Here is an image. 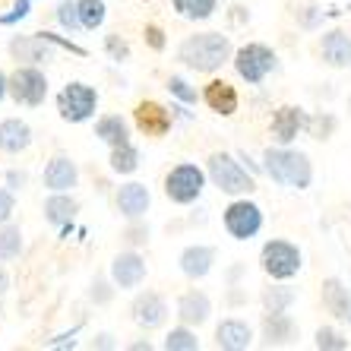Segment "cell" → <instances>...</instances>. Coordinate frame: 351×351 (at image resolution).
<instances>
[{"label": "cell", "mask_w": 351, "mask_h": 351, "mask_svg": "<svg viewBox=\"0 0 351 351\" xmlns=\"http://www.w3.org/2000/svg\"><path fill=\"white\" fill-rule=\"evenodd\" d=\"M178 58L196 70V73H213L219 70L225 60L231 58V41L221 32H203V35H190L184 45H180Z\"/></svg>", "instance_id": "cell-1"}, {"label": "cell", "mask_w": 351, "mask_h": 351, "mask_svg": "<svg viewBox=\"0 0 351 351\" xmlns=\"http://www.w3.org/2000/svg\"><path fill=\"white\" fill-rule=\"evenodd\" d=\"M263 168H266V174H269L276 184H282V187L307 190L313 180L311 158L304 156V152H294V149H266Z\"/></svg>", "instance_id": "cell-2"}, {"label": "cell", "mask_w": 351, "mask_h": 351, "mask_svg": "<svg viewBox=\"0 0 351 351\" xmlns=\"http://www.w3.org/2000/svg\"><path fill=\"white\" fill-rule=\"evenodd\" d=\"M260 263H263V272L276 282H285V278L298 276L301 272V250L291 244V241H269L263 247L260 254Z\"/></svg>", "instance_id": "cell-3"}, {"label": "cell", "mask_w": 351, "mask_h": 351, "mask_svg": "<svg viewBox=\"0 0 351 351\" xmlns=\"http://www.w3.org/2000/svg\"><path fill=\"white\" fill-rule=\"evenodd\" d=\"M209 178H213V184L221 193H231V196H241V193H250V190H254V178L231 156H225V152L209 156Z\"/></svg>", "instance_id": "cell-4"}, {"label": "cell", "mask_w": 351, "mask_h": 351, "mask_svg": "<svg viewBox=\"0 0 351 351\" xmlns=\"http://www.w3.org/2000/svg\"><path fill=\"white\" fill-rule=\"evenodd\" d=\"M234 70L241 80H247L250 86H260L266 76L276 70V54L272 48L260 45V41H250L234 54Z\"/></svg>", "instance_id": "cell-5"}, {"label": "cell", "mask_w": 351, "mask_h": 351, "mask_svg": "<svg viewBox=\"0 0 351 351\" xmlns=\"http://www.w3.org/2000/svg\"><path fill=\"white\" fill-rule=\"evenodd\" d=\"M203 187H206L203 168L187 165V162L178 165V168H171L168 178H165V193H168V199L178 203V206H187V203H193V199H199Z\"/></svg>", "instance_id": "cell-6"}, {"label": "cell", "mask_w": 351, "mask_h": 351, "mask_svg": "<svg viewBox=\"0 0 351 351\" xmlns=\"http://www.w3.org/2000/svg\"><path fill=\"white\" fill-rule=\"evenodd\" d=\"M10 95L16 105L38 108L48 98V80L38 66H19L16 73L10 76Z\"/></svg>", "instance_id": "cell-7"}, {"label": "cell", "mask_w": 351, "mask_h": 351, "mask_svg": "<svg viewBox=\"0 0 351 351\" xmlns=\"http://www.w3.org/2000/svg\"><path fill=\"white\" fill-rule=\"evenodd\" d=\"M98 105V92L86 82H70L64 92H60V117L70 123H82L95 114Z\"/></svg>", "instance_id": "cell-8"}, {"label": "cell", "mask_w": 351, "mask_h": 351, "mask_svg": "<svg viewBox=\"0 0 351 351\" xmlns=\"http://www.w3.org/2000/svg\"><path fill=\"white\" fill-rule=\"evenodd\" d=\"M225 228L234 241H250L256 231L263 228V213L256 203H247V199H234V203L225 209Z\"/></svg>", "instance_id": "cell-9"}, {"label": "cell", "mask_w": 351, "mask_h": 351, "mask_svg": "<svg viewBox=\"0 0 351 351\" xmlns=\"http://www.w3.org/2000/svg\"><path fill=\"white\" fill-rule=\"evenodd\" d=\"M298 339V326L285 311H266L263 317V345L266 348H282V345H294Z\"/></svg>", "instance_id": "cell-10"}, {"label": "cell", "mask_w": 351, "mask_h": 351, "mask_svg": "<svg viewBox=\"0 0 351 351\" xmlns=\"http://www.w3.org/2000/svg\"><path fill=\"white\" fill-rule=\"evenodd\" d=\"M130 313H133V323H136V326L158 329L165 323V317H168V304H165L156 291H146V294H139L136 301H133Z\"/></svg>", "instance_id": "cell-11"}, {"label": "cell", "mask_w": 351, "mask_h": 351, "mask_svg": "<svg viewBox=\"0 0 351 351\" xmlns=\"http://www.w3.org/2000/svg\"><path fill=\"white\" fill-rule=\"evenodd\" d=\"M133 117H136L139 133H146V136H165V133L171 130V114L158 101H139Z\"/></svg>", "instance_id": "cell-12"}, {"label": "cell", "mask_w": 351, "mask_h": 351, "mask_svg": "<svg viewBox=\"0 0 351 351\" xmlns=\"http://www.w3.org/2000/svg\"><path fill=\"white\" fill-rule=\"evenodd\" d=\"M111 278L117 288H136L146 278V260L139 254H117L111 260Z\"/></svg>", "instance_id": "cell-13"}, {"label": "cell", "mask_w": 351, "mask_h": 351, "mask_svg": "<svg viewBox=\"0 0 351 351\" xmlns=\"http://www.w3.org/2000/svg\"><path fill=\"white\" fill-rule=\"evenodd\" d=\"M215 345L225 351H244L254 345V329L244 319H221L215 329Z\"/></svg>", "instance_id": "cell-14"}, {"label": "cell", "mask_w": 351, "mask_h": 351, "mask_svg": "<svg viewBox=\"0 0 351 351\" xmlns=\"http://www.w3.org/2000/svg\"><path fill=\"white\" fill-rule=\"evenodd\" d=\"M304 127H307V114L294 105L278 108L276 117H272V136H276V143H282V146H288Z\"/></svg>", "instance_id": "cell-15"}, {"label": "cell", "mask_w": 351, "mask_h": 351, "mask_svg": "<svg viewBox=\"0 0 351 351\" xmlns=\"http://www.w3.org/2000/svg\"><path fill=\"white\" fill-rule=\"evenodd\" d=\"M32 146V127L19 117H7L0 123V152H10V156H19Z\"/></svg>", "instance_id": "cell-16"}, {"label": "cell", "mask_w": 351, "mask_h": 351, "mask_svg": "<svg viewBox=\"0 0 351 351\" xmlns=\"http://www.w3.org/2000/svg\"><path fill=\"white\" fill-rule=\"evenodd\" d=\"M76 180H80V168H76L73 158L66 156H54L45 168V187L54 193V190H73Z\"/></svg>", "instance_id": "cell-17"}, {"label": "cell", "mask_w": 351, "mask_h": 351, "mask_svg": "<svg viewBox=\"0 0 351 351\" xmlns=\"http://www.w3.org/2000/svg\"><path fill=\"white\" fill-rule=\"evenodd\" d=\"M319 51H323V60H326L329 66H335V70L351 66V38H348V32H342V29H332V32L323 35Z\"/></svg>", "instance_id": "cell-18"}, {"label": "cell", "mask_w": 351, "mask_h": 351, "mask_svg": "<svg viewBox=\"0 0 351 351\" xmlns=\"http://www.w3.org/2000/svg\"><path fill=\"white\" fill-rule=\"evenodd\" d=\"M149 203H152V196H149L146 184H123L117 190V209L127 219H143L149 213Z\"/></svg>", "instance_id": "cell-19"}, {"label": "cell", "mask_w": 351, "mask_h": 351, "mask_svg": "<svg viewBox=\"0 0 351 351\" xmlns=\"http://www.w3.org/2000/svg\"><path fill=\"white\" fill-rule=\"evenodd\" d=\"M209 313H213V301H209L203 291L180 294V301H178L180 323H187V326H203L206 319H209Z\"/></svg>", "instance_id": "cell-20"}, {"label": "cell", "mask_w": 351, "mask_h": 351, "mask_svg": "<svg viewBox=\"0 0 351 351\" xmlns=\"http://www.w3.org/2000/svg\"><path fill=\"white\" fill-rule=\"evenodd\" d=\"M213 263H215V250H213V247L193 244V247H187V250L180 254V272H184L187 278H203V276H209Z\"/></svg>", "instance_id": "cell-21"}, {"label": "cell", "mask_w": 351, "mask_h": 351, "mask_svg": "<svg viewBox=\"0 0 351 351\" xmlns=\"http://www.w3.org/2000/svg\"><path fill=\"white\" fill-rule=\"evenodd\" d=\"M203 98H206V105L213 108L215 114H234L237 111V92H234V86L231 82H225V80H213L209 86H206V92H203Z\"/></svg>", "instance_id": "cell-22"}, {"label": "cell", "mask_w": 351, "mask_h": 351, "mask_svg": "<svg viewBox=\"0 0 351 351\" xmlns=\"http://www.w3.org/2000/svg\"><path fill=\"white\" fill-rule=\"evenodd\" d=\"M323 304H326V311L332 313V317L351 323V294L339 278H326V282H323Z\"/></svg>", "instance_id": "cell-23"}, {"label": "cell", "mask_w": 351, "mask_h": 351, "mask_svg": "<svg viewBox=\"0 0 351 351\" xmlns=\"http://www.w3.org/2000/svg\"><path fill=\"white\" fill-rule=\"evenodd\" d=\"M73 213H76V199L73 196H66V190H54V193L45 199V219H48L51 225L66 228L70 219H73Z\"/></svg>", "instance_id": "cell-24"}, {"label": "cell", "mask_w": 351, "mask_h": 351, "mask_svg": "<svg viewBox=\"0 0 351 351\" xmlns=\"http://www.w3.org/2000/svg\"><path fill=\"white\" fill-rule=\"evenodd\" d=\"M48 35H32V38H16L13 41V54L19 60H29V64H41V60L51 58L48 51Z\"/></svg>", "instance_id": "cell-25"}, {"label": "cell", "mask_w": 351, "mask_h": 351, "mask_svg": "<svg viewBox=\"0 0 351 351\" xmlns=\"http://www.w3.org/2000/svg\"><path fill=\"white\" fill-rule=\"evenodd\" d=\"M95 136L101 139V143H108V146H123V143H130V136H127V123L121 121V114L98 117Z\"/></svg>", "instance_id": "cell-26"}, {"label": "cell", "mask_w": 351, "mask_h": 351, "mask_svg": "<svg viewBox=\"0 0 351 351\" xmlns=\"http://www.w3.org/2000/svg\"><path fill=\"white\" fill-rule=\"evenodd\" d=\"M111 168L117 174H133L139 168V152L136 146L123 143V146H111Z\"/></svg>", "instance_id": "cell-27"}, {"label": "cell", "mask_w": 351, "mask_h": 351, "mask_svg": "<svg viewBox=\"0 0 351 351\" xmlns=\"http://www.w3.org/2000/svg\"><path fill=\"white\" fill-rule=\"evenodd\" d=\"M23 254V231L16 225H3L0 228V263L16 260Z\"/></svg>", "instance_id": "cell-28"}, {"label": "cell", "mask_w": 351, "mask_h": 351, "mask_svg": "<svg viewBox=\"0 0 351 351\" xmlns=\"http://www.w3.org/2000/svg\"><path fill=\"white\" fill-rule=\"evenodd\" d=\"M76 7H80L82 29H98V25L105 23V16H108L105 0H76Z\"/></svg>", "instance_id": "cell-29"}, {"label": "cell", "mask_w": 351, "mask_h": 351, "mask_svg": "<svg viewBox=\"0 0 351 351\" xmlns=\"http://www.w3.org/2000/svg\"><path fill=\"white\" fill-rule=\"evenodd\" d=\"M165 348L168 351H196L199 348V339H196L193 329H187V323L165 335Z\"/></svg>", "instance_id": "cell-30"}, {"label": "cell", "mask_w": 351, "mask_h": 351, "mask_svg": "<svg viewBox=\"0 0 351 351\" xmlns=\"http://www.w3.org/2000/svg\"><path fill=\"white\" fill-rule=\"evenodd\" d=\"M174 10L184 19H209L215 13V0H174Z\"/></svg>", "instance_id": "cell-31"}, {"label": "cell", "mask_w": 351, "mask_h": 351, "mask_svg": "<svg viewBox=\"0 0 351 351\" xmlns=\"http://www.w3.org/2000/svg\"><path fill=\"white\" fill-rule=\"evenodd\" d=\"M298 298L294 294V288H266V294H263V304H266V311H288L291 307V301Z\"/></svg>", "instance_id": "cell-32"}, {"label": "cell", "mask_w": 351, "mask_h": 351, "mask_svg": "<svg viewBox=\"0 0 351 351\" xmlns=\"http://www.w3.org/2000/svg\"><path fill=\"white\" fill-rule=\"evenodd\" d=\"M313 342H317V348H323V351H345V348H348V339H345L342 332H335V329H329V326L317 329V335H313Z\"/></svg>", "instance_id": "cell-33"}, {"label": "cell", "mask_w": 351, "mask_h": 351, "mask_svg": "<svg viewBox=\"0 0 351 351\" xmlns=\"http://www.w3.org/2000/svg\"><path fill=\"white\" fill-rule=\"evenodd\" d=\"M58 19L64 29H70V32H76V29H82V19H80V7H76L73 0H64L58 7Z\"/></svg>", "instance_id": "cell-34"}, {"label": "cell", "mask_w": 351, "mask_h": 351, "mask_svg": "<svg viewBox=\"0 0 351 351\" xmlns=\"http://www.w3.org/2000/svg\"><path fill=\"white\" fill-rule=\"evenodd\" d=\"M168 92L178 95L180 101H187V105H193L196 101V89H190V82L180 80V76H171V80H168Z\"/></svg>", "instance_id": "cell-35"}, {"label": "cell", "mask_w": 351, "mask_h": 351, "mask_svg": "<svg viewBox=\"0 0 351 351\" xmlns=\"http://www.w3.org/2000/svg\"><path fill=\"white\" fill-rule=\"evenodd\" d=\"M16 213V199H13V190H3L0 187V225H7Z\"/></svg>", "instance_id": "cell-36"}, {"label": "cell", "mask_w": 351, "mask_h": 351, "mask_svg": "<svg viewBox=\"0 0 351 351\" xmlns=\"http://www.w3.org/2000/svg\"><path fill=\"white\" fill-rule=\"evenodd\" d=\"M108 51H111L117 60H127V58H130V48H127V45H123L117 35H108Z\"/></svg>", "instance_id": "cell-37"}, {"label": "cell", "mask_w": 351, "mask_h": 351, "mask_svg": "<svg viewBox=\"0 0 351 351\" xmlns=\"http://www.w3.org/2000/svg\"><path fill=\"white\" fill-rule=\"evenodd\" d=\"M146 45L149 48H156V51L165 48V32L158 29V25H146Z\"/></svg>", "instance_id": "cell-38"}, {"label": "cell", "mask_w": 351, "mask_h": 351, "mask_svg": "<svg viewBox=\"0 0 351 351\" xmlns=\"http://www.w3.org/2000/svg\"><path fill=\"white\" fill-rule=\"evenodd\" d=\"M23 16H29V0H16V7H13V13H10L3 23H13V19H23Z\"/></svg>", "instance_id": "cell-39"}, {"label": "cell", "mask_w": 351, "mask_h": 351, "mask_svg": "<svg viewBox=\"0 0 351 351\" xmlns=\"http://www.w3.org/2000/svg\"><path fill=\"white\" fill-rule=\"evenodd\" d=\"M7 180H10V187H13V190H19V187L25 184V174H23V171H10Z\"/></svg>", "instance_id": "cell-40"}, {"label": "cell", "mask_w": 351, "mask_h": 351, "mask_svg": "<svg viewBox=\"0 0 351 351\" xmlns=\"http://www.w3.org/2000/svg\"><path fill=\"white\" fill-rule=\"evenodd\" d=\"M7 92H10V80L3 76V70H0V101L7 98Z\"/></svg>", "instance_id": "cell-41"}, {"label": "cell", "mask_w": 351, "mask_h": 351, "mask_svg": "<svg viewBox=\"0 0 351 351\" xmlns=\"http://www.w3.org/2000/svg\"><path fill=\"white\" fill-rule=\"evenodd\" d=\"M111 335H98V342H95V348H111Z\"/></svg>", "instance_id": "cell-42"}, {"label": "cell", "mask_w": 351, "mask_h": 351, "mask_svg": "<svg viewBox=\"0 0 351 351\" xmlns=\"http://www.w3.org/2000/svg\"><path fill=\"white\" fill-rule=\"evenodd\" d=\"M7 288H10V276H7V272H3V269H0V294L7 291Z\"/></svg>", "instance_id": "cell-43"}]
</instances>
